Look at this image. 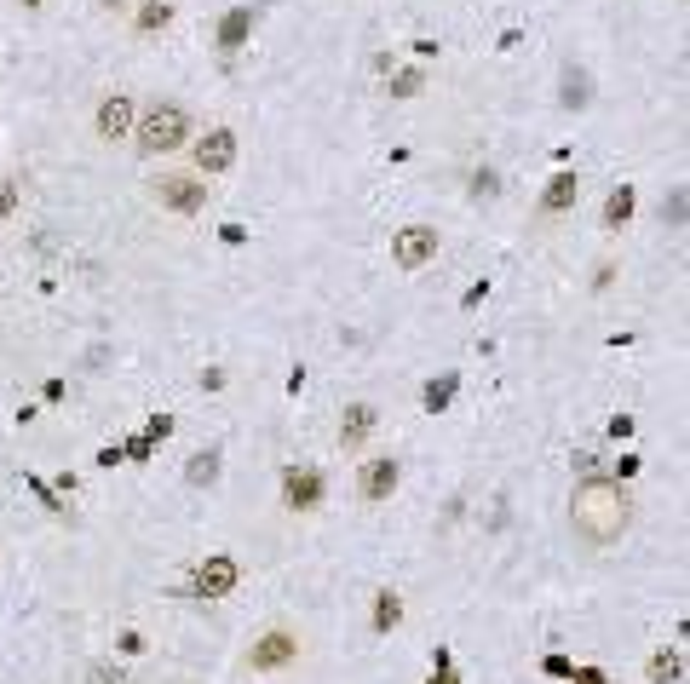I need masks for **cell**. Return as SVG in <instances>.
<instances>
[{"label": "cell", "instance_id": "6da1fadb", "mask_svg": "<svg viewBox=\"0 0 690 684\" xmlns=\"http://www.w3.org/2000/svg\"><path fill=\"white\" fill-rule=\"evenodd\" d=\"M570 524L581 541L610 547V541H621L627 524H633V501H627V489H621L616 478H587L570 495Z\"/></svg>", "mask_w": 690, "mask_h": 684}, {"label": "cell", "instance_id": "7a4b0ae2", "mask_svg": "<svg viewBox=\"0 0 690 684\" xmlns=\"http://www.w3.org/2000/svg\"><path fill=\"white\" fill-rule=\"evenodd\" d=\"M133 144L138 156H173L190 144V110H184L179 98H156V104H138V121H133Z\"/></svg>", "mask_w": 690, "mask_h": 684}, {"label": "cell", "instance_id": "3957f363", "mask_svg": "<svg viewBox=\"0 0 690 684\" xmlns=\"http://www.w3.org/2000/svg\"><path fill=\"white\" fill-rule=\"evenodd\" d=\"M207 190H213V184H207L202 173H161V179H150V202L167 207V213H202Z\"/></svg>", "mask_w": 690, "mask_h": 684}, {"label": "cell", "instance_id": "277c9868", "mask_svg": "<svg viewBox=\"0 0 690 684\" xmlns=\"http://www.w3.org/2000/svg\"><path fill=\"white\" fill-rule=\"evenodd\" d=\"M133 121H138L133 92H104L98 110H92V133H98V144H121V138H133Z\"/></svg>", "mask_w": 690, "mask_h": 684}, {"label": "cell", "instance_id": "5b68a950", "mask_svg": "<svg viewBox=\"0 0 690 684\" xmlns=\"http://www.w3.org/2000/svg\"><path fill=\"white\" fill-rule=\"evenodd\" d=\"M190 161H196L202 179L230 173V167H236V133H230V127H207L202 138H190Z\"/></svg>", "mask_w": 690, "mask_h": 684}, {"label": "cell", "instance_id": "8992f818", "mask_svg": "<svg viewBox=\"0 0 690 684\" xmlns=\"http://www.w3.org/2000/svg\"><path fill=\"white\" fill-rule=\"evenodd\" d=\"M437 242H443V236H437L432 225H403L391 236V265H397V271H426L437 259Z\"/></svg>", "mask_w": 690, "mask_h": 684}, {"label": "cell", "instance_id": "52a82bcc", "mask_svg": "<svg viewBox=\"0 0 690 684\" xmlns=\"http://www.w3.org/2000/svg\"><path fill=\"white\" fill-rule=\"evenodd\" d=\"M397 483H403V460L397 455H368L363 466H357V495H363L368 506H380L397 495Z\"/></svg>", "mask_w": 690, "mask_h": 684}, {"label": "cell", "instance_id": "ba28073f", "mask_svg": "<svg viewBox=\"0 0 690 684\" xmlns=\"http://www.w3.org/2000/svg\"><path fill=\"white\" fill-rule=\"evenodd\" d=\"M236 581H242L236 558H230V552H207L202 564L190 570V598H230Z\"/></svg>", "mask_w": 690, "mask_h": 684}, {"label": "cell", "instance_id": "9c48e42d", "mask_svg": "<svg viewBox=\"0 0 690 684\" xmlns=\"http://www.w3.org/2000/svg\"><path fill=\"white\" fill-rule=\"evenodd\" d=\"M299 662V639L288 633V627H271V633H259L248 650V667L253 673H282V667Z\"/></svg>", "mask_w": 690, "mask_h": 684}, {"label": "cell", "instance_id": "30bf717a", "mask_svg": "<svg viewBox=\"0 0 690 684\" xmlns=\"http://www.w3.org/2000/svg\"><path fill=\"white\" fill-rule=\"evenodd\" d=\"M322 489H328V483H322L317 466H288V472H282V506H288V512H317Z\"/></svg>", "mask_w": 690, "mask_h": 684}, {"label": "cell", "instance_id": "8fae6325", "mask_svg": "<svg viewBox=\"0 0 690 684\" xmlns=\"http://www.w3.org/2000/svg\"><path fill=\"white\" fill-rule=\"evenodd\" d=\"M374 426H380V409H374V403H351L345 420H340V449L345 455H357L368 437H374Z\"/></svg>", "mask_w": 690, "mask_h": 684}, {"label": "cell", "instance_id": "7c38bea8", "mask_svg": "<svg viewBox=\"0 0 690 684\" xmlns=\"http://www.w3.org/2000/svg\"><path fill=\"white\" fill-rule=\"evenodd\" d=\"M575 202H581V173H558V179H547V190H541V213H570Z\"/></svg>", "mask_w": 690, "mask_h": 684}, {"label": "cell", "instance_id": "4fadbf2b", "mask_svg": "<svg viewBox=\"0 0 690 684\" xmlns=\"http://www.w3.org/2000/svg\"><path fill=\"white\" fill-rule=\"evenodd\" d=\"M633 207H639V190H633V184H616L610 202H604V230H621L633 219Z\"/></svg>", "mask_w": 690, "mask_h": 684}, {"label": "cell", "instance_id": "5bb4252c", "mask_svg": "<svg viewBox=\"0 0 690 684\" xmlns=\"http://www.w3.org/2000/svg\"><path fill=\"white\" fill-rule=\"evenodd\" d=\"M403 621V598L397 593H374V633H391Z\"/></svg>", "mask_w": 690, "mask_h": 684}, {"label": "cell", "instance_id": "9a60e30c", "mask_svg": "<svg viewBox=\"0 0 690 684\" xmlns=\"http://www.w3.org/2000/svg\"><path fill=\"white\" fill-rule=\"evenodd\" d=\"M167 23H173V0H144V6H138V29H144V35H156Z\"/></svg>", "mask_w": 690, "mask_h": 684}, {"label": "cell", "instance_id": "2e32d148", "mask_svg": "<svg viewBox=\"0 0 690 684\" xmlns=\"http://www.w3.org/2000/svg\"><path fill=\"white\" fill-rule=\"evenodd\" d=\"M190 483H196V489H202V483H219V449L190 455Z\"/></svg>", "mask_w": 690, "mask_h": 684}, {"label": "cell", "instance_id": "e0dca14e", "mask_svg": "<svg viewBox=\"0 0 690 684\" xmlns=\"http://www.w3.org/2000/svg\"><path fill=\"white\" fill-rule=\"evenodd\" d=\"M644 673H650V684H673V679H679V656H673V650H656Z\"/></svg>", "mask_w": 690, "mask_h": 684}, {"label": "cell", "instance_id": "ac0fdd59", "mask_svg": "<svg viewBox=\"0 0 690 684\" xmlns=\"http://www.w3.org/2000/svg\"><path fill=\"white\" fill-rule=\"evenodd\" d=\"M248 23H253V12H248V6H242V12H230V18H225V35H219V41H225V52H236V41L248 35Z\"/></svg>", "mask_w": 690, "mask_h": 684}, {"label": "cell", "instance_id": "d6986e66", "mask_svg": "<svg viewBox=\"0 0 690 684\" xmlns=\"http://www.w3.org/2000/svg\"><path fill=\"white\" fill-rule=\"evenodd\" d=\"M18 202H23V184L0 173V219H12V213H18Z\"/></svg>", "mask_w": 690, "mask_h": 684}, {"label": "cell", "instance_id": "ffe728a7", "mask_svg": "<svg viewBox=\"0 0 690 684\" xmlns=\"http://www.w3.org/2000/svg\"><path fill=\"white\" fill-rule=\"evenodd\" d=\"M449 397H455V374H443V380H432V386H426V409H443V403H449Z\"/></svg>", "mask_w": 690, "mask_h": 684}, {"label": "cell", "instance_id": "44dd1931", "mask_svg": "<svg viewBox=\"0 0 690 684\" xmlns=\"http://www.w3.org/2000/svg\"><path fill=\"white\" fill-rule=\"evenodd\" d=\"M391 87H397V98H414V92L426 87V75H420V69H403V75H397Z\"/></svg>", "mask_w": 690, "mask_h": 684}, {"label": "cell", "instance_id": "7402d4cb", "mask_svg": "<svg viewBox=\"0 0 690 684\" xmlns=\"http://www.w3.org/2000/svg\"><path fill=\"white\" fill-rule=\"evenodd\" d=\"M87 684H127V679H121L115 667H104V662H98V667H92V673H87Z\"/></svg>", "mask_w": 690, "mask_h": 684}, {"label": "cell", "instance_id": "603a6c76", "mask_svg": "<svg viewBox=\"0 0 690 684\" xmlns=\"http://www.w3.org/2000/svg\"><path fill=\"white\" fill-rule=\"evenodd\" d=\"M432 684H460L455 673H449V656H443V650H437V667H432Z\"/></svg>", "mask_w": 690, "mask_h": 684}, {"label": "cell", "instance_id": "cb8c5ba5", "mask_svg": "<svg viewBox=\"0 0 690 684\" xmlns=\"http://www.w3.org/2000/svg\"><path fill=\"white\" fill-rule=\"evenodd\" d=\"M29 6H46V0H29Z\"/></svg>", "mask_w": 690, "mask_h": 684}]
</instances>
